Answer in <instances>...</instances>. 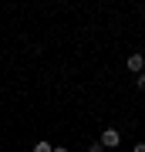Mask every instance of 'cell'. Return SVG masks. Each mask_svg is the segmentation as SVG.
I'll list each match as a JSON object with an SVG mask.
<instances>
[{
    "label": "cell",
    "mask_w": 145,
    "mask_h": 152,
    "mask_svg": "<svg viewBox=\"0 0 145 152\" xmlns=\"http://www.w3.org/2000/svg\"><path fill=\"white\" fill-rule=\"evenodd\" d=\"M98 142H101V149H115V145L122 142V132H118V129H105Z\"/></svg>",
    "instance_id": "1"
},
{
    "label": "cell",
    "mask_w": 145,
    "mask_h": 152,
    "mask_svg": "<svg viewBox=\"0 0 145 152\" xmlns=\"http://www.w3.org/2000/svg\"><path fill=\"white\" fill-rule=\"evenodd\" d=\"M125 68L135 71V75H142V71H145V54H128V58H125Z\"/></svg>",
    "instance_id": "2"
},
{
    "label": "cell",
    "mask_w": 145,
    "mask_h": 152,
    "mask_svg": "<svg viewBox=\"0 0 145 152\" xmlns=\"http://www.w3.org/2000/svg\"><path fill=\"white\" fill-rule=\"evenodd\" d=\"M54 145H51V142H37V145H34V152H51Z\"/></svg>",
    "instance_id": "3"
},
{
    "label": "cell",
    "mask_w": 145,
    "mask_h": 152,
    "mask_svg": "<svg viewBox=\"0 0 145 152\" xmlns=\"http://www.w3.org/2000/svg\"><path fill=\"white\" fill-rule=\"evenodd\" d=\"M88 152H105V149H101V142H91V145H88Z\"/></svg>",
    "instance_id": "4"
},
{
    "label": "cell",
    "mask_w": 145,
    "mask_h": 152,
    "mask_svg": "<svg viewBox=\"0 0 145 152\" xmlns=\"http://www.w3.org/2000/svg\"><path fill=\"white\" fill-rule=\"evenodd\" d=\"M135 85H138V88H142V91H145V71H142V75H138V78H135Z\"/></svg>",
    "instance_id": "5"
},
{
    "label": "cell",
    "mask_w": 145,
    "mask_h": 152,
    "mask_svg": "<svg viewBox=\"0 0 145 152\" xmlns=\"http://www.w3.org/2000/svg\"><path fill=\"white\" fill-rule=\"evenodd\" d=\"M132 152H145V142H138V145H135V149H132Z\"/></svg>",
    "instance_id": "6"
},
{
    "label": "cell",
    "mask_w": 145,
    "mask_h": 152,
    "mask_svg": "<svg viewBox=\"0 0 145 152\" xmlns=\"http://www.w3.org/2000/svg\"><path fill=\"white\" fill-rule=\"evenodd\" d=\"M51 152H68V149H64V145H58V149H51Z\"/></svg>",
    "instance_id": "7"
}]
</instances>
